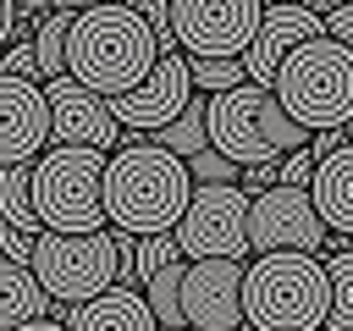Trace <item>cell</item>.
I'll use <instances>...</instances> for the list:
<instances>
[{
    "label": "cell",
    "mask_w": 353,
    "mask_h": 331,
    "mask_svg": "<svg viewBox=\"0 0 353 331\" xmlns=\"http://www.w3.org/2000/svg\"><path fill=\"white\" fill-rule=\"evenodd\" d=\"M314 166H320V154L303 143V149L281 154V182H298V188H309V182H314Z\"/></svg>",
    "instance_id": "27"
},
{
    "label": "cell",
    "mask_w": 353,
    "mask_h": 331,
    "mask_svg": "<svg viewBox=\"0 0 353 331\" xmlns=\"http://www.w3.org/2000/svg\"><path fill=\"white\" fill-rule=\"evenodd\" d=\"M33 270L55 303H88L94 292L121 281V232H110V226H99V232L44 226L39 248H33Z\"/></svg>",
    "instance_id": "7"
},
{
    "label": "cell",
    "mask_w": 353,
    "mask_h": 331,
    "mask_svg": "<svg viewBox=\"0 0 353 331\" xmlns=\"http://www.w3.org/2000/svg\"><path fill=\"white\" fill-rule=\"evenodd\" d=\"M50 143V94L33 77L0 72V166L39 160Z\"/></svg>",
    "instance_id": "14"
},
{
    "label": "cell",
    "mask_w": 353,
    "mask_h": 331,
    "mask_svg": "<svg viewBox=\"0 0 353 331\" xmlns=\"http://www.w3.org/2000/svg\"><path fill=\"white\" fill-rule=\"evenodd\" d=\"M188 166H193V182H237V177H243V166H237L232 154H221L215 143H210L204 154H193Z\"/></svg>",
    "instance_id": "24"
},
{
    "label": "cell",
    "mask_w": 353,
    "mask_h": 331,
    "mask_svg": "<svg viewBox=\"0 0 353 331\" xmlns=\"http://www.w3.org/2000/svg\"><path fill=\"white\" fill-rule=\"evenodd\" d=\"M243 331H259V325H243Z\"/></svg>",
    "instance_id": "34"
},
{
    "label": "cell",
    "mask_w": 353,
    "mask_h": 331,
    "mask_svg": "<svg viewBox=\"0 0 353 331\" xmlns=\"http://www.w3.org/2000/svg\"><path fill=\"white\" fill-rule=\"evenodd\" d=\"M276 99L309 127H347L353 121V44L320 33L287 50L281 72H276Z\"/></svg>",
    "instance_id": "5"
},
{
    "label": "cell",
    "mask_w": 353,
    "mask_h": 331,
    "mask_svg": "<svg viewBox=\"0 0 353 331\" xmlns=\"http://www.w3.org/2000/svg\"><path fill=\"white\" fill-rule=\"evenodd\" d=\"M193 166L165 149V143H121L110 149L105 166V210L116 232L149 237V232H176L188 199H193Z\"/></svg>",
    "instance_id": "2"
},
{
    "label": "cell",
    "mask_w": 353,
    "mask_h": 331,
    "mask_svg": "<svg viewBox=\"0 0 353 331\" xmlns=\"http://www.w3.org/2000/svg\"><path fill=\"white\" fill-rule=\"evenodd\" d=\"M160 143L165 149H176L182 160H193V154H204L210 149V94H193L165 127H160Z\"/></svg>",
    "instance_id": "19"
},
{
    "label": "cell",
    "mask_w": 353,
    "mask_h": 331,
    "mask_svg": "<svg viewBox=\"0 0 353 331\" xmlns=\"http://www.w3.org/2000/svg\"><path fill=\"white\" fill-rule=\"evenodd\" d=\"M248 204L254 193L243 182H199L182 221H176V243L188 259H243L254 243H248Z\"/></svg>",
    "instance_id": "8"
},
{
    "label": "cell",
    "mask_w": 353,
    "mask_h": 331,
    "mask_svg": "<svg viewBox=\"0 0 353 331\" xmlns=\"http://www.w3.org/2000/svg\"><path fill=\"white\" fill-rule=\"evenodd\" d=\"M11 331H72V325H66V320H44V314H39V320H22V325H11Z\"/></svg>",
    "instance_id": "31"
},
{
    "label": "cell",
    "mask_w": 353,
    "mask_h": 331,
    "mask_svg": "<svg viewBox=\"0 0 353 331\" xmlns=\"http://www.w3.org/2000/svg\"><path fill=\"white\" fill-rule=\"evenodd\" d=\"M121 6H132V11H143V17L154 22V33H160V28H171V0H121Z\"/></svg>",
    "instance_id": "29"
},
{
    "label": "cell",
    "mask_w": 353,
    "mask_h": 331,
    "mask_svg": "<svg viewBox=\"0 0 353 331\" xmlns=\"http://www.w3.org/2000/svg\"><path fill=\"white\" fill-rule=\"evenodd\" d=\"M160 61V33L143 11L121 6V0H99L88 11H77L72 22V44H66V72L77 83H88L94 94L116 99L132 94Z\"/></svg>",
    "instance_id": "1"
},
{
    "label": "cell",
    "mask_w": 353,
    "mask_h": 331,
    "mask_svg": "<svg viewBox=\"0 0 353 331\" xmlns=\"http://www.w3.org/2000/svg\"><path fill=\"white\" fill-rule=\"evenodd\" d=\"M237 83H248L243 55H193V88L199 94H226Z\"/></svg>",
    "instance_id": "22"
},
{
    "label": "cell",
    "mask_w": 353,
    "mask_h": 331,
    "mask_svg": "<svg viewBox=\"0 0 353 331\" xmlns=\"http://www.w3.org/2000/svg\"><path fill=\"white\" fill-rule=\"evenodd\" d=\"M50 143H88V149H121V116L105 94H94L88 83L50 77Z\"/></svg>",
    "instance_id": "12"
},
{
    "label": "cell",
    "mask_w": 353,
    "mask_h": 331,
    "mask_svg": "<svg viewBox=\"0 0 353 331\" xmlns=\"http://www.w3.org/2000/svg\"><path fill=\"white\" fill-rule=\"evenodd\" d=\"M88 6H99V0H50V11H88Z\"/></svg>",
    "instance_id": "32"
},
{
    "label": "cell",
    "mask_w": 353,
    "mask_h": 331,
    "mask_svg": "<svg viewBox=\"0 0 353 331\" xmlns=\"http://www.w3.org/2000/svg\"><path fill=\"white\" fill-rule=\"evenodd\" d=\"M17 17H22V6H17V0H0V50H6L11 33H17Z\"/></svg>",
    "instance_id": "30"
},
{
    "label": "cell",
    "mask_w": 353,
    "mask_h": 331,
    "mask_svg": "<svg viewBox=\"0 0 353 331\" xmlns=\"http://www.w3.org/2000/svg\"><path fill=\"white\" fill-rule=\"evenodd\" d=\"M325 33H331V39H342V44H353V0H347V6H336V11H325Z\"/></svg>",
    "instance_id": "28"
},
{
    "label": "cell",
    "mask_w": 353,
    "mask_h": 331,
    "mask_svg": "<svg viewBox=\"0 0 353 331\" xmlns=\"http://www.w3.org/2000/svg\"><path fill=\"white\" fill-rule=\"evenodd\" d=\"M309 193H314V204H320L325 226H331V232H342V237H353V138H347L342 149L320 154Z\"/></svg>",
    "instance_id": "17"
},
{
    "label": "cell",
    "mask_w": 353,
    "mask_h": 331,
    "mask_svg": "<svg viewBox=\"0 0 353 331\" xmlns=\"http://www.w3.org/2000/svg\"><path fill=\"white\" fill-rule=\"evenodd\" d=\"M259 17L265 0H171V28L188 55H243Z\"/></svg>",
    "instance_id": "10"
},
{
    "label": "cell",
    "mask_w": 353,
    "mask_h": 331,
    "mask_svg": "<svg viewBox=\"0 0 353 331\" xmlns=\"http://www.w3.org/2000/svg\"><path fill=\"white\" fill-rule=\"evenodd\" d=\"M33 248H39V232H22V226H11V221L0 215V254H11V259H22V265H33Z\"/></svg>",
    "instance_id": "26"
},
{
    "label": "cell",
    "mask_w": 353,
    "mask_h": 331,
    "mask_svg": "<svg viewBox=\"0 0 353 331\" xmlns=\"http://www.w3.org/2000/svg\"><path fill=\"white\" fill-rule=\"evenodd\" d=\"M182 314H188V331H243L248 325V309H243V265L226 259V254L188 259Z\"/></svg>",
    "instance_id": "11"
},
{
    "label": "cell",
    "mask_w": 353,
    "mask_h": 331,
    "mask_svg": "<svg viewBox=\"0 0 353 331\" xmlns=\"http://www.w3.org/2000/svg\"><path fill=\"white\" fill-rule=\"evenodd\" d=\"M243 309L259 331H325L331 270L309 248H265L243 270Z\"/></svg>",
    "instance_id": "3"
},
{
    "label": "cell",
    "mask_w": 353,
    "mask_h": 331,
    "mask_svg": "<svg viewBox=\"0 0 353 331\" xmlns=\"http://www.w3.org/2000/svg\"><path fill=\"white\" fill-rule=\"evenodd\" d=\"M66 325L72 331H165L149 309V298L127 281L94 292L88 303H66Z\"/></svg>",
    "instance_id": "16"
},
{
    "label": "cell",
    "mask_w": 353,
    "mask_h": 331,
    "mask_svg": "<svg viewBox=\"0 0 353 331\" xmlns=\"http://www.w3.org/2000/svg\"><path fill=\"white\" fill-rule=\"evenodd\" d=\"M347 132H353V121H347Z\"/></svg>",
    "instance_id": "35"
},
{
    "label": "cell",
    "mask_w": 353,
    "mask_h": 331,
    "mask_svg": "<svg viewBox=\"0 0 353 331\" xmlns=\"http://www.w3.org/2000/svg\"><path fill=\"white\" fill-rule=\"evenodd\" d=\"M17 6H22V11H39V6H50V0H17Z\"/></svg>",
    "instance_id": "33"
},
{
    "label": "cell",
    "mask_w": 353,
    "mask_h": 331,
    "mask_svg": "<svg viewBox=\"0 0 353 331\" xmlns=\"http://www.w3.org/2000/svg\"><path fill=\"white\" fill-rule=\"evenodd\" d=\"M320 33H325V11H314V6H303V0H276V6H265L259 33H254V44L243 50L248 77L270 88L276 72H281V61H287V50L303 44V39H320Z\"/></svg>",
    "instance_id": "15"
},
{
    "label": "cell",
    "mask_w": 353,
    "mask_h": 331,
    "mask_svg": "<svg viewBox=\"0 0 353 331\" xmlns=\"http://www.w3.org/2000/svg\"><path fill=\"white\" fill-rule=\"evenodd\" d=\"M325 270H331V320H325V331H353V248L331 254Z\"/></svg>",
    "instance_id": "23"
},
{
    "label": "cell",
    "mask_w": 353,
    "mask_h": 331,
    "mask_svg": "<svg viewBox=\"0 0 353 331\" xmlns=\"http://www.w3.org/2000/svg\"><path fill=\"white\" fill-rule=\"evenodd\" d=\"M182 276H188V254L171 259V265H160L154 276H143V298H149V309H154V320H160L165 331H188V314H182Z\"/></svg>",
    "instance_id": "20"
},
{
    "label": "cell",
    "mask_w": 353,
    "mask_h": 331,
    "mask_svg": "<svg viewBox=\"0 0 353 331\" xmlns=\"http://www.w3.org/2000/svg\"><path fill=\"white\" fill-rule=\"evenodd\" d=\"M325 237H331V226H325V215H320L309 188L270 182V188L254 193V204H248V243L259 254L265 248H309V254H320Z\"/></svg>",
    "instance_id": "9"
},
{
    "label": "cell",
    "mask_w": 353,
    "mask_h": 331,
    "mask_svg": "<svg viewBox=\"0 0 353 331\" xmlns=\"http://www.w3.org/2000/svg\"><path fill=\"white\" fill-rule=\"evenodd\" d=\"M0 72L44 83V72H39V50H33V44H6V55H0Z\"/></svg>",
    "instance_id": "25"
},
{
    "label": "cell",
    "mask_w": 353,
    "mask_h": 331,
    "mask_svg": "<svg viewBox=\"0 0 353 331\" xmlns=\"http://www.w3.org/2000/svg\"><path fill=\"white\" fill-rule=\"evenodd\" d=\"M72 22H77V11H50V17H39L33 50H39V72H44V83H50V77H66V44H72Z\"/></svg>",
    "instance_id": "21"
},
{
    "label": "cell",
    "mask_w": 353,
    "mask_h": 331,
    "mask_svg": "<svg viewBox=\"0 0 353 331\" xmlns=\"http://www.w3.org/2000/svg\"><path fill=\"white\" fill-rule=\"evenodd\" d=\"M193 94H199V88H193V55H188V50H171V55L154 61V72H149L132 94H116L110 105H116L121 127H132V132H160Z\"/></svg>",
    "instance_id": "13"
},
{
    "label": "cell",
    "mask_w": 353,
    "mask_h": 331,
    "mask_svg": "<svg viewBox=\"0 0 353 331\" xmlns=\"http://www.w3.org/2000/svg\"><path fill=\"white\" fill-rule=\"evenodd\" d=\"M309 127L276 99V88L265 83H237L226 94H210V143L221 154H232L237 166H265L281 160L292 149H303Z\"/></svg>",
    "instance_id": "4"
},
{
    "label": "cell",
    "mask_w": 353,
    "mask_h": 331,
    "mask_svg": "<svg viewBox=\"0 0 353 331\" xmlns=\"http://www.w3.org/2000/svg\"><path fill=\"white\" fill-rule=\"evenodd\" d=\"M44 303H55V298L44 292L39 270L22 265V259H11V254H0V331H11L22 320H39Z\"/></svg>",
    "instance_id": "18"
},
{
    "label": "cell",
    "mask_w": 353,
    "mask_h": 331,
    "mask_svg": "<svg viewBox=\"0 0 353 331\" xmlns=\"http://www.w3.org/2000/svg\"><path fill=\"white\" fill-rule=\"evenodd\" d=\"M105 166H110V149L50 143L33 160V204H39L44 226H55V232H99V226H110Z\"/></svg>",
    "instance_id": "6"
}]
</instances>
